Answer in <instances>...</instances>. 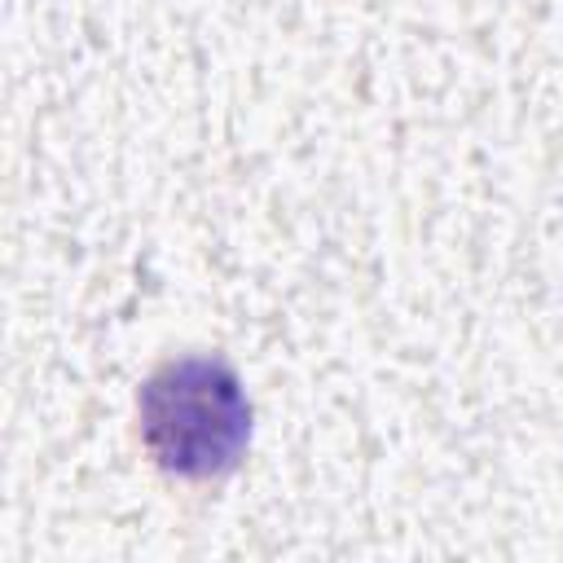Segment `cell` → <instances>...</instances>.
Listing matches in <instances>:
<instances>
[{
	"instance_id": "cell-1",
	"label": "cell",
	"mask_w": 563,
	"mask_h": 563,
	"mask_svg": "<svg viewBox=\"0 0 563 563\" xmlns=\"http://www.w3.org/2000/svg\"><path fill=\"white\" fill-rule=\"evenodd\" d=\"M141 435L154 462L185 479H211L238 466L251 435V405L220 356L163 365L141 391Z\"/></svg>"
}]
</instances>
